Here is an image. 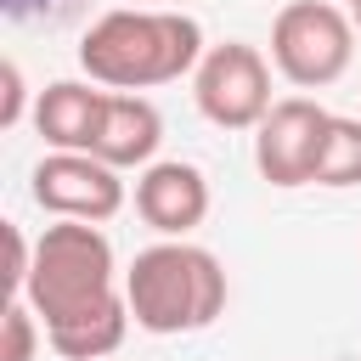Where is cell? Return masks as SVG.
I'll return each mask as SVG.
<instances>
[{
    "instance_id": "cell-14",
    "label": "cell",
    "mask_w": 361,
    "mask_h": 361,
    "mask_svg": "<svg viewBox=\"0 0 361 361\" xmlns=\"http://www.w3.org/2000/svg\"><path fill=\"white\" fill-rule=\"evenodd\" d=\"M0 85H6V96H0V130H17V124H23V113H28L23 68H17V62H6V68H0Z\"/></svg>"
},
{
    "instance_id": "cell-7",
    "label": "cell",
    "mask_w": 361,
    "mask_h": 361,
    "mask_svg": "<svg viewBox=\"0 0 361 361\" xmlns=\"http://www.w3.org/2000/svg\"><path fill=\"white\" fill-rule=\"evenodd\" d=\"M34 203L51 220H113L124 209V180L113 164H102L96 152H45L28 175Z\"/></svg>"
},
{
    "instance_id": "cell-2",
    "label": "cell",
    "mask_w": 361,
    "mask_h": 361,
    "mask_svg": "<svg viewBox=\"0 0 361 361\" xmlns=\"http://www.w3.org/2000/svg\"><path fill=\"white\" fill-rule=\"evenodd\" d=\"M203 23L169 6H118L79 34V68L107 90L175 85L203 62Z\"/></svg>"
},
{
    "instance_id": "cell-11",
    "label": "cell",
    "mask_w": 361,
    "mask_h": 361,
    "mask_svg": "<svg viewBox=\"0 0 361 361\" xmlns=\"http://www.w3.org/2000/svg\"><path fill=\"white\" fill-rule=\"evenodd\" d=\"M310 186H361V118H344L333 113L327 124V141H322V158H316V180Z\"/></svg>"
},
{
    "instance_id": "cell-12",
    "label": "cell",
    "mask_w": 361,
    "mask_h": 361,
    "mask_svg": "<svg viewBox=\"0 0 361 361\" xmlns=\"http://www.w3.org/2000/svg\"><path fill=\"white\" fill-rule=\"evenodd\" d=\"M39 344H45V327H39L34 305L23 293H11L0 310V361H34Z\"/></svg>"
},
{
    "instance_id": "cell-5",
    "label": "cell",
    "mask_w": 361,
    "mask_h": 361,
    "mask_svg": "<svg viewBox=\"0 0 361 361\" xmlns=\"http://www.w3.org/2000/svg\"><path fill=\"white\" fill-rule=\"evenodd\" d=\"M192 102L214 130H259V118L276 107L265 51L248 45V39L209 45L203 62L192 68Z\"/></svg>"
},
{
    "instance_id": "cell-1",
    "label": "cell",
    "mask_w": 361,
    "mask_h": 361,
    "mask_svg": "<svg viewBox=\"0 0 361 361\" xmlns=\"http://www.w3.org/2000/svg\"><path fill=\"white\" fill-rule=\"evenodd\" d=\"M45 344L62 361H107L130 333V299L113 243L96 220H56L34 237V271L23 282Z\"/></svg>"
},
{
    "instance_id": "cell-3",
    "label": "cell",
    "mask_w": 361,
    "mask_h": 361,
    "mask_svg": "<svg viewBox=\"0 0 361 361\" xmlns=\"http://www.w3.org/2000/svg\"><path fill=\"white\" fill-rule=\"evenodd\" d=\"M124 299L141 333H158V338L203 333L226 310V265L186 237H164L130 259Z\"/></svg>"
},
{
    "instance_id": "cell-8",
    "label": "cell",
    "mask_w": 361,
    "mask_h": 361,
    "mask_svg": "<svg viewBox=\"0 0 361 361\" xmlns=\"http://www.w3.org/2000/svg\"><path fill=\"white\" fill-rule=\"evenodd\" d=\"M209 175L186 158H152L135 175V214L158 237H192L209 220Z\"/></svg>"
},
{
    "instance_id": "cell-4",
    "label": "cell",
    "mask_w": 361,
    "mask_h": 361,
    "mask_svg": "<svg viewBox=\"0 0 361 361\" xmlns=\"http://www.w3.org/2000/svg\"><path fill=\"white\" fill-rule=\"evenodd\" d=\"M350 56H355V17L333 0H288L271 17V68L288 85L322 90L350 73Z\"/></svg>"
},
{
    "instance_id": "cell-15",
    "label": "cell",
    "mask_w": 361,
    "mask_h": 361,
    "mask_svg": "<svg viewBox=\"0 0 361 361\" xmlns=\"http://www.w3.org/2000/svg\"><path fill=\"white\" fill-rule=\"evenodd\" d=\"M350 17H355V34H361V11H350Z\"/></svg>"
},
{
    "instance_id": "cell-16",
    "label": "cell",
    "mask_w": 361,
    "mask_h": 361,
    "mask_svg": "<svg viewBox=\"0 0 361 361\" xmlns=\"http://www.w3.org/2000/svg\"><path fill=\"white\" fill-rule=\"evenodd\" d=\"M344 6H350V11H361V0H344Z\"/></svg>"
},
{
    "instance_id": "cell-6",
    "label": "cell",
    "mask_w": 361,
    "mask_h": 361,
    "mask_svg": "<svg viewBox=\"0 0 361 361\" xmlns=\"http://www.w3.org/2000/svg\"><path fill=\"white\" fill-rule=\"evenodd\" d=\"M327 124H333V113H327L322 102H310V96H282V102L259 118V130H254V169H259L271 186H282V192L310 186V180H316L322 141H327Z\"/></svg>"
},
{
    "instance_id": "cell-10",
    "label": "cell",
    "mask_w": 361,
    "mask_h": 361,
    "mask_svg": "<svg viewBox=\"0 0 361 361\" xmlns=\"http://www.w3.org/2000/svg\"><path fill=\"white\" fill-rule=\"evenodd\" d=\"M164 147V113L135 90H107V113L96 130V158L113 169H147Z\"/></svg>"
},
{
    "instance_id": "cell-9",
    "label": "cell",
    "mask_w": 361,
    "mask_h": 361,
    "mask_svg": "<svg viewBox=\"0 0 361 361\" xmlns=\"http://www.w3.org/2000/svg\"><path fill=\"white\" fill-rule=\"evenodd\" d=\"M102 113H107V85L96 79H51L39 96H34V130L51 152H90L96 147V130H102Z\"/></svg>"
},
{
    "instance_id": "cell-13",
    "label": "cell",
    "mask_w": 361,
    "mask_h": 361,
    "mask_svg": "<svg viewBox=\"0 0 361 361\" xmlns=\"http://www.w3.org/2000/svg\"><path fill=\"white\" fill-rule=\"evenodd\" d=\"M28 271H34V243L23 237V226H17V220H6V288H11V293H23Z\"/></svg>"
}]
</instances>
